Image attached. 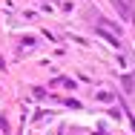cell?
Segmentation results:
<instances>
[{
	"instance_id": "6da1fadb",
	"label": "cell",
	"mask_w": 135,
	"mask_h": 135,
	"mask_svg": "<svg viewBox=\"0 0 135 135\" xmlns=\"http://www.w3.org/2000/svg\"><path fill=\"white\" fill-rule=\"evenodd\" d=\"M112 6H115L118 12H121V17H124V20H132V9H129V6L124 3V0H112Z\"/></svg>"
},
{
	"instance_id": "7a4b0ae2",
	"label": "cell",
	"mask_w": 135,
	"mask_h": 135,
	"mask_svg": "<svg viewBox=\"0 0 135 135\" xmlns=\"http://www.w3.org/2000/svg\"><path fill=\"white\" fill-rule=\"evenodd\" d=\"M124 86H127V92H132V86H135V78H132V75L124 78Z\"/></svg>"
}]
</instances>
